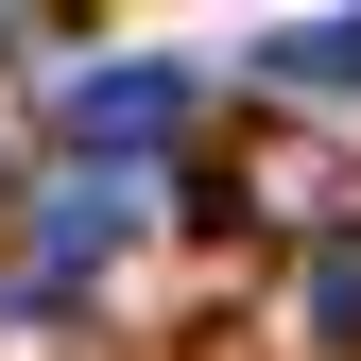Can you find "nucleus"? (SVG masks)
<instances>
[{"label":"nucleus","instance_id":"obj_3","mask_svg":"<svg viewBox=\"0 0 361 361\" xmlns=\"http://www.w3.org/2000/svg\"><path fill=\"white\" fill-rule=\"evenodd\" d=\"M258 69H276V86H361V18H276Z\"/></svg>","mask_w":361,"mask_h":361},{"label":"nucleus","instance_id":"obj_1","mask_svg":"<svg viewBox=\"0 0 361 361\" xmlns=\"http://www.w3.org/2000/svg\"><path fill=\"white\" fill-rule=\"evenodd\" d=\"M69 155L86 172H138V155H172L190 138V69H155V52H121V69H69Z\"/></svg>","mask_w":361,"mask_h":361},{"label":"nucleus","instance_id":"obj_4","mask_svg":"<svg viewBox=\"0 0 361 361\" xmlns=\"http://www.w3.org/2000/svg\"><path fill=\"white\" fill-rule=\"evenodd\" d=\"M310 344H361V224L310 241Z\"/></svg>","mask_w":361,"mask_h":361},{"label":"nucleus","instance_id":"obj_2","mask_svg":"<svg viewBox=\"0 0 361 361\" xmlns=\"http://www.w3.org/2000/svg\"><path fill=\"white\" fill-rule=\"evenodd\" d=\"M121 224H138V190H121V172H69V190L35 207V241H18V310H35V327H52V310L121 258Z\"/></svg>","mask_w":361,"mask_h":361}]
</instances>
